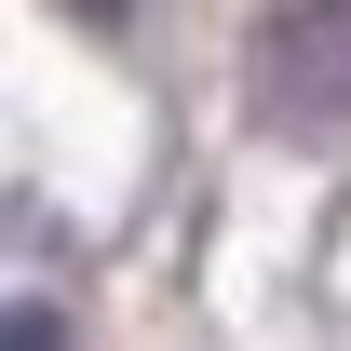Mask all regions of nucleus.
Segmentation results:
<instances>
[{
	"mask_svg": "<svg viewBox=\"0 0 351 351\" xmlns=\"http://www.w3.org/2000/svg\"><path fill=\"white\" fill-rule=\"evenodd\" d=\"M257 108L284 135H351V0H270L257 14Z\"/></svg>",
	"mask_w": 351,
	"mask_h": 351,
	"instance_id": "obj_1",
	"label": "nucleus"
},
{
	"mask_svg": "<svg viewBox=\"0 0 351 351\" xmlns=\"http://www.w3.org/2000/svg\"><path fill=\"white\" fill-rule=\"evenodd\" d=\"M0 351H68V311H54V298H14V311H0Z\"/></svg>",
	"mask_w": 351,
	"mask_h": 351,
	"instance_id": "obj_2",
	"label": "nucleus"
},
{
	"mask_svg": "<svg viewBox=\"0 0 351 351\" xmlns=\"http://www.w3.org/2000/svg\"><path fill=\"white\" fill-rule=\"evenodd\" d=\"M68 14H82V27H122V14H135V0H68Z\"/></svg>",
	"mask_w": 351,
	"mask_h": 351,
	"instance_id": "obj_3",
	"label": "nucleus"
}]
</instances>
